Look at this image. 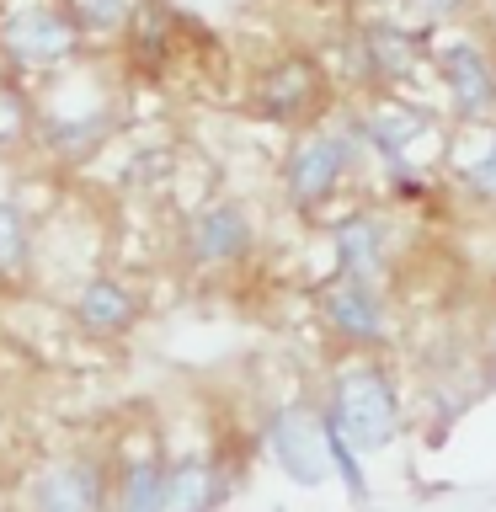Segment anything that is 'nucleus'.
<instances>
[{
  "instance_id": "f257e3e1",
  "label": "nucleus",
  "mask_w": 496,
  "mask_h": 512,
  "mask_svg": "<svg viewBox=\"0 0 496 512\" xmlns=\"http://www.w3.org/2000/svg\"><path fill=\"white\" fill-rule=\"evenodd\" d=\"M358 150H363V139L352 134V123L347 128H304L283 155V198H288V208L315 219L320 208L342 192Z\"/></svg>"
},
{
  "instance_id": "f03ea898",
  "label": "nucleus",
  "mask_w": 496,
  "mask_h": 512,
  "mask_svg": "<svg viewBox=\"0 0 496 512\" xmlns=\"http://www.w3.org/2000/svg\"><path fill=\"white\" fill-rule=\"evenodd\" d=\"M326 416L358 454H374V448H384L400 427V395H395V384L379 363H352L331 384V411Z\"/></svg>"
},
{
  "instance_id": "7ed1b4c3",
  "label": "nucleus",
  "mask_w": 496,
  "mask_h": 512,
  "mask_svg": "<svg viewBox=\"0 0 496 512\" xmlns=\"http://www.w3.org/2000/svg\"><path fill=\"white\" fill-rule=\"evenodd\" d=\"M86 43V27L75 22L70 6H16L0 16V54L16 70H59Z\"/></svg>"
},
{
  "instance_id": "20e7f679",
  "label": "nucleus",
  "mask_w": 496,
  "mask_h": 512,
  "mask_svg": "<svg viewBox=\"0 0 496 512\" xmlns=\"http://www.w3.org/2000/svg\"><path fill=\"white\" fill-rule=\"evenodd\" d=\"M267 448H272V459L288 470V480H299V486H320V480L336 470V459H331V422L315 406H304V400H288V406L272 411Z\"/></svg>"
},
{
  "instance_id": "39448f33",
  "label": "nucleus",
  "mask_w": 496,
  "mask_h": 512,
  "mask_svg": "<svg viewBox=\"0 0 496 512\" xmlns=\"http://www.w3.org/2000/svg\"><path fill=\"white\" fill-rule=\"evenodd\" d=\"M326 64L310 54H283L272 59L251 86V102L262 118L272 123H310L320 107H326Z\"/></svg>"
},
{
  "instance_id": "423d86ee",
  "label": "nucleus",
  "mask_w": 496,
  "mask_h": 512,
  "mask_svg": "<svg viewBox=\"0 0 496 512\" xmlns=\"http://www.w3.org/2000/svg\"><path fill=\"white\" fill-rule=\"evenodd\" d=\"M251 246H256V224L240 198H214L187 219V262L203 272H224L246 262Z\"/></svg>"
},
{
  "instance_id": "0eeeda50",
  "label": "nucleus",
  "mask_w": 496,
  "mask_h": 512,
  "mask_svg": "<svg viewBox=\"0 0 496 512\" xmlns=\"http://www.w3.org/2000/svg\"><path fill=\"white\" fill-rule=\"evenodd\" d=\"M432 64H438L454 123H491L496 118V59L486 48L459 38V43H443L432 54Z\"/></svg>"
},
{
  "instance_id": "6e6552de",
  "label": "nucleus",
  "mask_w": 496,
  "mask_h": 512,
  "mask_svg": "<svg viewBox=\"0 0 496 512\" xmlns=\"http://www.w3.org/2000/svg\"><path fill=\"white\" fill-rule=\"evenodd\" d=\"M320 320L342 336V342H384V294L379 278H363V272H342L336 267L326 283L315 288Z\"/></svg>"
},
{
  "instance_id": "1a4fd4ad",
  "label": "nucleus",
  "mask_w": 496,
  "mask_h": 512,
  "mask_svg": "<svg viewBox=\"0 0 496 512\" xmlns=\"http://www.w3.org/2000/svg\"><path fill=\"white\" fill-rule=\"evenodd\" d=\"M347 64L363 91H384L416 64V38L400 22H363L347 38Z\"/></svg>"
},
{
  "instance_id": "9d476101",
  "label": "nucleus",
  "mask_w": 496,
  "mask_h": 512,
  "mask_svg": "<svg viewBox=\"0 0 496 512\" xmlns=\"http://www.w3.org/2000/svg\"><path fill=\"white\" fill-rule=\"evenodd\" d=\"M139 294L128 288L123 278H112V272H96V278H86L75 288V299H70V315H75V326L96 336V342H112V336H123V331H134V320H139Z\"/></svg>"
},
{
  "instance_id": "9b49d317",
  "label": "nucleus",
  "mask_w": 496,
  "mask_h": 512,
  "mask_svg": "<svg viewBox=\"0 0 496 512\" xmlns=\"http://www.w3.org/2000/svg\"><path fill=\"white\" fill-rule=\"evenodd\" d=\"M331 251L342 272L379 278L384 262H390V219L374 214V208H352L342 224H331Z\"/></svg>"
},
{
  "instance_id": "f8f14e48",
  "label": "nucleus",
  "mask_w": 496,
  "mask_h": 512,
  "mask_svg": "<svg viewBox=\"0 0 496 512\" xmlns=\"http://www.w3.org/2000/svg\"><path fill=\"white\" fill-rule=\"evenodd\" d=\"M32 512H102V470L59 464L32 486Z\"/></svg>"
},
{
  "instance_id": "ddd939ff",
  "label": "nucleus",
  "mask_w": 496,
  "mask_h": 512,
  "mask_svg": "<svg viewBox=\"0 0 496 512\" xmlns=\"http://www.w3.org/2000/svg\"><path fill=\"white\" fill-rule=\"evenodd\" d=\"M32 256H38V240H32V219L16 198H0V283H22L32 272Z\"/></svg>"
},
{
  "instance_id": "4468645a",
  "label": "nucleus",
  "mask_w": 496,
  "mask_h": 512,
  "mask_svg": "<svg viewBox=\"0 0 496 512\" xmlns=\"http://www.w3.org/2000/svg\"><path fill=\"white\" fill-rule=\"evenodd\" d=\"M38 134H43V123H38L32 96L16 86V80H0V155L22 150V144H32Z\"/></svg>"
},
{
  "instance_id": "2eb2a0df",
  "label": "nucleus",
  "mask_w": 496,
  "mask_h": 512,
  "mask_svg": "<svg viewBox=\"0 0 496 512\" xmlns=\"http://www.w3.org/2000/svg\"><path fill=\"white\" fill-rule=\"evenodd\" d=\"M112 512H166V470L155 459H139L128 464L123 480H118V502Z\"/></svg>"
},
{
  "instance_id": "dca6fc26",
  "label": "nucleus",
  "mask_w": 496,
  "mask_h": 512,
  "mask_svg": "<svg viewBox=\"0 0 496 512\" xmlns=\"http://www.w3.org/2000/svg\"><path fill=\"white\" fill-rule=\"evenodd\" d=\"M214 507V470L203 459H182L166 470V512H208Z\"/></svg>"
},
{
  "instance_id": "f3484780",
  "label": "nucleus",
  "mask_w": 496,
  "mask_h": 512,
  "mask_svg": "<svg viewBox=\"0 0 496 512\" xmlns=\"http://www.w3.org/2000/svg\"><path fill=\"white\" fill-rule=\"evenodd\" d=\"M107 139V118L102 112H91V118H59V123H43V144L64 160H80L91 155L96 144Z\"/></svg>"
},
{
  "instance_id": "a211bd4d",
  "label": "nucleus",
  "mask_w": 496,
  "mask_h": 512,
  "mask_svg": "<svg viewBox=\"0 0 496 512\" xmlns=\"http://www.w3.org/2000/svg\"><path fill=\"white\" fill-rule=\"evenodd\" d=\"M454 182H459L464 198L496 208V128H491V139L475 150V160H464V166L454 171Z\"/></svg>"
},
{
  "instance_id": "6ab92c4d",
  "label": "nucleus",
  "mask_w": 496,
  "mask_h": 512,
  "mask_svg": "<svg viewBox=\"0 0 496 512\" xmlns=\"http://www.w3.org/2000/svg\"><path fill=\"white\" fill-rule=\"evenodd\" d=\"M459 6H464V0H411V11L427 16V22H448V16H454Z\"/></svg>"
},
{
  "instance_id": "aec40b11",
  "label": "nucleus",
  "mask_w": 496,
  "mask_h": 512,
  "mask_svg": "<svg viewBox=\"0 0 496 512\" xmlns=\"http://www.w3.org/2000/svg\"><path fill=\"white\" fill-rule=\"evenodd\" d=\"M491 374H496V326H491Z\"/></svg>"
}]
</instances>
